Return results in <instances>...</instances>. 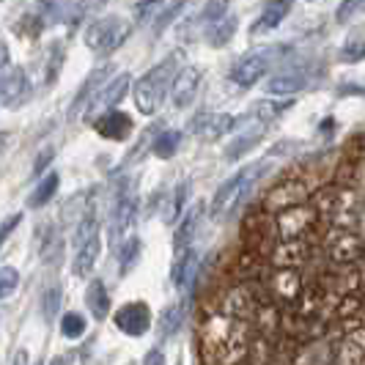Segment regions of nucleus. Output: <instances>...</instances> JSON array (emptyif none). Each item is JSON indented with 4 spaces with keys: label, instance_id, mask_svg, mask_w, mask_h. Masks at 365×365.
I'll use <instances>...</instances> for the list:
<instances>
[{
    "label": "nucleus",
    "instance_id": "bb28decb",
    "mask_svg": "<svg viewBox=\"0 0 365 365\" xmlns=\"http://www.w3.org/2000/svg\"><path fill=\"white\" fill-rule=\"evenodd\" d=\"M86 305H88V311L96 322H102V319H108L110 313V294L105 289V283L102 280H91V286H88V292H86Z\"/></svg>",
    "mask_w": 365,
    "mask_h": 365
},
{
    "label": "nucleus",
    "instance_id": "ddd939ff",
    "mask_svg": "<svg viewBox=\"0 0 365 365\" xmlns=\"http://www.w3.org/2000/svg\"><path fill=\"white\" fill-rule=\"evenodd\" d=\"M256 308H258V299L253 297L250 286L245 283V286H234V289H228V292L222 294L217 311L228 313V316H234V319H247V322H253Z\"/></svg>",
    "mask_w": 365,
    "mask_h": 365
},
{
    "label": "nucleus",
    "instance_id": "393cba45",
    "mask_svg": "<svg viewBox=\"0 0 365 365\" xmlns=\"http://www.w3.org/2000/svg\"><path fill=\"white\" fill-rule=\"evenodd\" d=\"M93 192H77V195H72L69 201L63 203V209H61V220H63V225H69V222H80V220L86 217V215H91L93 212Z\"/></svg>",
    "mask_w": 365,
    "mask_h": 365
},
{
    "label": "nucleus",
    "instance_id": "3c124183",
    "mask_svg": "<svg viewBox=\"0 0 365 365\" xmlns=\"http://www.w3.org/2000/svg\"><path fill=\"white\" fill-rule=\"evenodd\" d=\"M146 363H165L163 351H151V354L146 357Z\"/></svg>",
    "mask_w": 365,
    "mask_h": 365
},
{
    "label": "nucleus",
    "instance_id": "f257e3e1",
    "mask_svg": "<svg viewBox=\"0 0 365 365\" xmlns=\"http://www.w3.org/2000/svg\"><path fill=\"white\" fill-rule=\"evenodd\" d=\"M182 61H184V53L176 50V53L168 55L163 63H157L154 69H148L138 80V86H135V105H138V110L143 115H154L157 110L163 108L165 96L170 93V86H173V80L179 74Z\"/></svg>",
    "mask_w": 365,
    "mask_h": 365
},
{
    "label": "nucleus",
    "instance_id": "72a5a7b5",
    "mask_svg": "<svg viewBox=\"0 0 365 365\" xmlns=\"http://www.w3.org/2000/svg\"><path fill=\"white\" fill-rule=\"evenodd\" d=\"M338 319H365V294L346 292L338 302Z\"/></svg>",
    "mask_w": 365,
    "mask_h": 365
},
{
    "label": "nucleus",
    "instance_id": "603ef678",
    "mask_svg": "<svg viewBox=\"0 0 365 365\" xmlns=\"http://www.w3.org/2000/svg\"><path fill=\"white\" fill-rule=\"evenodd\" d=\"M110 0H88V9H102V6H108Z\"/></svg>",
    "mask_w": 365,
    "mask_h": 365
},
{
    "label": "nucleus",
    "instance_id": "4468645a",
    "mask_svg": "<svg viewBox=\"0 0 365 365\" xmlns=\"http://www.w3.org/2000/svg\"><path fill=\"white\" fill-rule=\"evenodd\" d=\"M28 77L19 66H6L0 72V102L6 108H19L28 99Z\"/></svg>",
    "mask_w": 365,
    "mask_h": 365
},
{
    "label": "nucleus",
    "instance_id": "6ab92c4d",
    "mask_svg": "<svg viewBox=\"0 0 365 365\" xmlns=\"http://www.w3.org/2000/svg\"><path fill=\"white\" fill-rule=\"evenodd\" d=\"M305 86H308V74L302 72V69H286V72L272 74L264 88L272 96H294V93L302 91Z\"/></svg>",
    "mask_w": 365,
    "mask_h": 365
},
{
    "label": "nucleus",
    "instance_id": "c9c22d12",
    "mask_svg": "<svg viewBox=\"0 0 365 365\" xmlns=\"http://www.w3.org/2000/svg\"><path fill=\"white\" fill-rule=\"evenodd\" d=\"M140 258V239L129 237L118 245V261H121V274H127Z\"/></svg>",
    "mask_w": 365,
    "mask_h": 365
},
{
    "label": "nucleus",
    "instance_id": "dca6fc26",
    "mask_svg": "<svg viewBox=\"0 0 365 365\" xmlns=\"http://www.w3.org/2000/svg\"><path fill=\"white\" fill-rule=\"evenodd\" d=\"M93 129L102 135V138H108V140H127L129 135H132V118H129L127 113H121V110H105L102 115H96L93 118Z\"/></svg>",
    "mask_w": 365,
    "mask_h": 365
},
{
    "label": "nucleus",
    "instance_id": "c03bdc74",
    "mask_svg": "<svg viewBox=\"0 0 365 365\" xmlns=\"http://www.w3.org/2000/svg\"><path fill=\"white\" fill-rule=\"evenodd\" d=\"M363 6H365V0H341V6H338V11H335V17H338V22H346V19L354 17Z\"/></svg>",
    "mask_w": 365,
    "mask_h": 365
},
{
    "label": "nucleus",
    "instance_id": "37998d69",
    "mask_svg": "<svg viewBox=\"0 0 365 365\" xmlns=\"http://www.w3.org/2000/svg\"><path fill=\"white\" fill-rule=\"evenodd\" d=\"M44 319H53L55 313H58V305H61V289L58 286H50L47 292H44Z\"/></svg>",
    "mask_w": 365,
    "mask_h": 365
},
{
    "label": "nucleus",
    "instance_id": "e433bc0d",
    "mask_svg": "<svg viewBox=\"0 0 365 365\" xmlns=\"http://www.w3.org/2000/svg\"><path fill=\"white\" fill-rule=\"evenodd\" d=\"M289 108H292V99H283V102H272V99H264V102H258L253 113H256L258 121L269 124V121H274L277 115H283V113H286Z\"/></svg>",
    "mask_w": 365,
    "mask_h": 365
},
{
    "label": "nucleus",
    "instance_id": "7ed1b4c3",
    "mask_svg": "<svg viewBox=\"0 0 365 365\" xmlns=\"http://www.w3.org/2000/svg\"><path fill=\"white\" fill-rule=\"evenodd\" d=\"M129 34H132V22L124 17L93 19L86 31V47L93 55H110L127 41Z\"/></svg>",
    "mask_w": 365,
    "mask_h": 365
},
{
    "label": "nucleus",
    "instance_id": "20e7f679",
    "mask_svg": "<svg viewBox=\"0 0 365 365\" xmlns=\"http://www.w3.org/2000/svg\"><path fill=\"white\" fill-rule=\"evenodd\" d=\"M286 53H289V47H267V50H256V53L245 55L237 66L231 69V80H234L237 86L250 88V86H256L258 80L269 72Z\"/></svg>",
    "mask_w": 365,
    "mask_h": 365
},
{
    "label": "nucleus",
    "instance_id": "0eeeda50",
    "mask_svg": "<svg viewBox=\"0 0 365 365\" xmlns=\"http://www.w3.org/2000/svg\"><path fill=\"white\" fill-rule=\"evenodd\" d=\"M316 209H313V203H299V206H292V209H283L277 220H274V225H277V239H305L308 237V231H311L313 225H316Z\"/></svg>",
    "mask_w": 365,
    "mask_h": 365
},
{
    "label": "nucleus",
    "instance_id": "864d4df0",
    "mask_svg": "<svg viewBox=\"0 0 365 365\" xmlns=\"http://www.w3.org/2000/svg\"><path fill=\"white\" fill-rule=\"evenodd\" d=\"M360 228H363V231H365V209H363V212H360Z\"/></svg>",
    "mask_w": 365,
    "mask_h": 365
},
{
    "label": "nucleus",
    "instance_id": "c85d7f7f",
    "mask_svg": "<svg viewBox=\"0 0 365 365\" xmlns=\"http://www.w3.org/2000/svg\"><path fill=\"white\" fill-rule=\"evenodd\" d=\"M332 360L335 363H346V365H360L365 363V349L363 344H357L351 335H346L344 341L332 344Z\"/></svg>",
    "mask_w": 365,
    "mask_h": 365
},
{
    "label": "nucleus",
    "instance_id": "6e6552de",
    "mask_svg": "<svg viewBox=\"0 0 365 365\" xmlns=\"http://www.w3.org/2000/svg\"><path fill=\"white\" fill-rule=\"evenodd\" d=\"M267 286L272 292L274 302L277 305H286V308H294L302 289H305L302 274L297 272V267H274L272 277H267Z\"/></svg>",
    "mask_w": 365,
    "mask_h": 365
},
{
    "label": "nucleus",
    "instance_id": "ea45409f",
    "mask_svg": "<svg viewBox=\"0 0 365 365\" xmlns=\"http://www.w3.org/2000/svg\"><path fill=\"white\" fill-rule=\"evenodd\" d=\"M19 286V272L14 267H0V299L11 297Z\"/></svg>",
    "mask_w": 365,
    "mask_h": 365
},
{
    "label": "nucleus",
    "instance_id": "09e8293b",
    "mask_svg": "<svg viewBox=\"0 0 365 365\" xmlns=\"http://www.w3.org/2000/svg\"><path fill=\"white\" fill-rule=\"evenodd\" d=\"M160 3H163V0H143V3H138V9H135V11H138V17L146 19V17H151V11H154Z\"/></svg>",
    "mask_w": 365,
    "mask_h": 365
},
{
    "label": "nucleus",
    "instance_id": "9d476101",
    "mask_svg": "<svg viewBox=\"0 0 365 365\" xmlns=\"http://www.w3.org/2000/svg\"><path fill=\"white\" fill-rule=\"evenodd\" d=\"M363 247H365L363 237H357L354 231L335 228V234L329 237V261L338 264V267H351L354 261H360Z\"/></svg>",
    "mask_w": 365,
    "mask_h": 365
},
{
    "label": "nucleus",
    "instance_id": "39448f33",
    "mask_svg": "<svg viewBox=\"0 0 365 365\" xmlns=\"http://www.w3.org/2000/svg\"><path fill=\"white\" fill-rule=\"evenodd\" d=\"M311 201V192L308 187L299 182L297 176H289V179H280L272 190L264 195V212L269 215H280L283 209H292V206H299V203Z\"/></svg>",
    "mask_w": 365,
    "mask_h": 365
},
{
    "label": "nucleus",
    "instance_id": "de8ad7c7",
    "mask_svg": "<svg viewBox=\"0 0 365 365\" xmlns=\"http://www.w3.org/2000/svg\"><path fill=\"white\" fill-rule=\"evenodd\" d=\"M19 222H22V215H11L6 222H0V247L6 245V239L14 234V228H17Z\"/></svg>",
    "mask_w": 365,
    "mask_h": 365
},
{
    "label": "nucleus",
    "instance_id": "f03ea898",
    "mask_svg": "<svg viewBox=\"0 0 365 365\" xmlns=\"http://www.w3.org/2000/svg\"><path fill=\"white\" fill-rule=\"evenodd\" d=\"M261 168H264V163L250 165V168H245V170L234 173L225 184H220V190L215 192V198H212V206H209V217L212 220L228 217V215L239 206V201L247 195V190L253 187V182L258 179V170H261Z\"/></svg>",
    "mask_w": 365,
    "mask_h": 365
},
{
    "label": "nucleus",
    "instance_id": "a19ab883",
    "mask_svg": "<svg viewBox=\"0 0 365 365\" xmlns=\"http://www.w3.org/2000/svg\"><path fill=\"white\" fill-rule=\"evenodd\" d=\"M225 14H228V0H209L206 9L201 11V22L212 25V22H217V19L225 17Z\"/></svg>",
    "mask_w": 365,
    "mask_h": 365
},
{
    "label": "nucleus",
    "instance_id": "58836bf2",
    "mask_svg": "<svg viewBox=\"0 0 365 365\" xmlns=\"http://www.w3.org/2000/svg\"><path fill=\"white\" fill-rule=\"evenodd\" d=\"M184 322V305L179 302V305H168L163 311V316H160V332L163 335H173L176 329L182 327Z\"/></svg>",
    "mask_w": 365,
    "mask_h": 365
},
{
    "label": "nucleus",
    "instance_id": "79ce46f5",
    "mask_svg": "<svg viewBox=\"0 0 365 365\" xmlns=\"http://www.w3.org/2000/svg\"><path fill=\"white\" fill-rule=\"evenodd\" d=\"M184 3H187V0H173V3H170V6L165 9L163 14L157 17V25H154V34H163L165 28H168V25L173 22V17H176V14H179V11L184 9Z\"/></svg>",
    "mask_w": 365,
    "mask_h": 365
},
{
    "label": "nucleus",
    "instance_id": "a18cd8bd",
    "mask_svg": "<svg viewBox=\"0 0 365 365\" xmlns=\"http://www.w3.org/2000/svg\"><path fill=\"white\" fill-rule=\"evenodd\" d=\"M55 157V146H41L36 154V160H34V176H38V173H44L47 170V165L53 163Z\"/></svg>",
    "mask_w": 365,
    "mask_h": 365
},
{
    "label": "nucleus",
    "instance_id": "f704fd0d",
    "mask_svg": "<svg viewBox=\"0 0 365 365\" xmlns=\"http://www.w3.org/2000/svg\"><path fill=\"white\" fill-rule=\"evenodd\" d=\"M58 184H61V176H58V173H50V176L38 184L36 190H34V195L28 198V206H31V209H41V206H47V203L53 201L55 192H58Z\"/></svg>",
    "mask_w": 365,
    "mask_h": 365
},
{
    "label": "nucleus",
    "instance_id": "9b49d317",
    "mask_svg": "<svg viewBox=\"0 0 365 365\" xmlns=\"http://www.w3.org/2000/svg\"><path fill=\"white\" fill-rule=\"evenodd\" d=\"M129 86H132V77L129 74H118L115 80H110V83H105L99 91H96V96H93L91 102H88V121H93L96 115H102L105 110H110V108H115L124 96H127V91H129Z\"/></svg>",
    "mask_w": 365,
    "mask_h": 365
},
{
    "label": "nucleus",
    "instance_id": "1a4fd4ad",
    "mask_svg": "<svg viewBox=\"0 0 365 365\" xmlns=\"http://www.w3.org/2000/svg\"><path fill=\"white\" fill-rule=\"evenodd\" d=\"M234 127H237V118L228 115V113H198V115L190 121L192 135L206 140V143H215L220 138H225Z\"/></svg>",
    "mask_w": 365,
    "mask_h": 365
},
{
    "label": "nucleus",
    "instance_id": "8fccbe9b",
    "mask_svg": "<svg viewBox=\"0 0 365 365\" xmlns=\"http://www.w3.org/2000/svg\"><path fill=\"white\" fill-rule=\"evenodd\" d=\"M6 66H11V55H9V47H6V41L0 36V72H3Z\"/></svg>",
    "mask_w": 365,
    "mask_h": 365
},
{
    "label": "nucleus",
    "instance_id": "5701e85b",
    "mask_svg": "<svg viewBox=\"0 0 365 365\" xmlns=\"http://www.w3.org/2000/svg\"><path fill=\"white\" fill-rule=\"evenodd\" d=\"M198 277V253L192 247H187L184 253H179V261L173 267V283L179 289H190Z\"/></svg>",
    "mask_w": 365,
    "mask_h": 365
},
{
    "label": "nucleus",
    "instance_id": "412c9836",
    "mask_svg": "<svg viewBox=\"0 0 365 365\" xmlns=\"http://www.w3.org/2000/svg\"><path fill=\"white\" fill-rule=\"evenodd\" d=\"M110 72H113V66H99V69H93V72L86 77V83H83V88L77 91L74 105H72V110H69V115H72V118L80 115V110L88 108V102H91L93 96H96V91L105 86V80L110 77Z\"/></svg>",
    "mask_w": 365,
    "mask_h": 365
},
{
    "label": "nucleus",
    "instance_id": "aec40b11",
    "mask_svg": "<svg viewBox=\"0 0 365 365\" xmlns=\"http://www.w3.org/2000/svg\"><path fill=\"white\" fill-rule=\"evenodd\" d=\"M201 217H203V203L190 206L182 215V222H179V228H176V234H173V250H176V256L184 253V250L192 245V237H195V231H198V225H201Z\"/></svg>",
    "mask_w": 365,
    "mask_h": 365
},
{
    "label": "nucleus",
    "instance_id": "c756f323",
    "mask_svg": "<svg viewBox=\"0 0 365 365\" xmlns=\"http://www.w3.org/2000/svg\"><path fill=\"white\" fill-rule=\"evenodd\" d=\"M234 34H237V17L234 14H225V17H220L217 22L209 25L206 38H209L212 47H222V44H228L234 38Z\"/></svg>",
    "mask_w": 365,
    "mask_h": 365
},
{
    "label": "nucleus",
    "instance_id": "4be33fe9",
    "mask_svg": "<svg viewBox=\"0 0 365 365\" xmlns=\"http://www.w3.org/2000/svg\"><path fill=\"white\" fill-rule=\"evenodd\" d=\"M264 121L258 124V127L247 129V132H242V135H237L234 140H231V146L225 148V163H237V160H242L247 151H253V148L261 143V138H264Z\"/></svg>",
    "mask_w": 365,
    "mask_h": 365
},
{
    "label": "nucleus",
    "instance_id": "f3484780",
    "mask_svg": "<svg viewBox=\"0 0 365 365\" xmlns=\"http://www.w3.org/2000/svg\"><path fill=\"white\" fill-rule=\"evenodd\" d=\"M308 258V239H277L269 253V264L274 267H299Z\"/></svg>",
    "mask_w": 365,
    "mask_h": 365
},
{
    "label": "nucleus",
    "instance_id": "f8f14e48",
    "mask_svg": "<svg viewBox=\"0 0 365 365\" xmlns=\"http://www.w3.org/2000/svg\"><path fill=\"white\" fill-rule=\"evenodd\" d=\"M115 327L121 329L124 335L132 338H140L146 335L151 327V311H148L146 302H127L115 311Z\"/></svg>",
    "mask_w": 365,
    "mask_h": 365
},
{
    "label": "nucleus",
    "instance_id": "4c0bfd02",
    "mask_svg": "<svg viewBox=\"0 0 365 365\" xmlns=\"http://www.w3.org/2000/svg\"><path fill=\"white\" fill-rule=\"evenodd\" d=\"M86 319L80 316V313H63V319H61V335L63 338H69V341H77V338H83L86 335Z\"/></svg>",
    "mask_w": 365,
    "mask_h": 365
},
{
    "label": "nucleus",
    "instance_id": "473e14b6",
    "mask_svg": "<svg viewBox=\"0 0 365 365\" xmlns=\"http://www.w3.org/2000/svg\"><path fill=\"white\" fill-rule=\"evenodd\" d=\"M187 192H190V184L182 182L170 195H168V201L163 206V220L165 222H176V220L182 217V209H184V201H187Z\"/></svg>",
    "mask_w": 365,
    "mask_h": 365
},
{
    "label": "nucleus",
    "instance_id": "b1692460",
    "mask_svg": "<svg viewBox=\"0 0 365 365\" xmlns=\"http://www.w3.org/2000/svg\"><path fill=\"white\" fill-rule=\"evenodd\" d=\"M99 250H102V242L99 237L88 239L86 245H80L77 247V256L72 261V272L77 277H88L93 272V264H96V258H99Z\"/></svg>",
    "mask_w": 365,
    "mask_h": 365
},
{
    "label": "nucleus",
    "instance_id": "a878e982",
    "mask_svg": "<svg viewBox=\"0 0 365 365\" xmlns=\"http://www.w3.org/2000/svg\"><path fill=\"white\" fill-rule=\"evenodd\" d=\"M365 176V157H357V154H346L344 163L338 165L335 170V182L341 187H354L360 184V179Z\"/></svg>",
    "mask_w": 365,
    "mask_h": 365
},
{
    "label": "nucleus",
    "instance_id": "a211bd4d",
    "mask_svg": "<svg viewBox=\"0 0 365 365\" xmlns=\"http://www.w3.org/2000/svg\"><path fill=\"white\" fill-rule=\"evenodd\" d=\"M289 14H292V0H269V3L264 6V11L258 14V19L253 22L250 34H253V36H264V34L274 31Z\"/></svg>",
    "mask_w": 365,
    "mask_h": 365
},
{
    "label": "nucleus",
    "instance_id": "2f4dec72",
    "mask_svg": "<svg viewBox=\"0 0 365 365\" xmlns=\"http://www.w3.org/2000/svg\"><path fill=\"white\" fill-rule=\"evenodd\" d=\"M179 146H182V132H179V129H165V132L157 135L151 151H154V157H160V160H170V157L179 151Z\"/></svg>",
    "mask_w": 365,
    "mask_h": 365
},
{
    "label": "nucleus",
    "instance_id": "423d86ee",
    "mask_svg": "<svg viewBox=\"0 0 365 365\" xmlns=\"http://www.w3.org/2000/svg\"><path fill=\"white\" fill-rule=\"evenodd\" d=\"M138 217V198H135V187L124 184L118 190V198L113 203V220H110V237H113V247H118L127 239L129 228L135 225Z\"/></svg>",
    "mask_w": 365,
    "mask_h": 365
},
{
    "label": "nucleus",
    "instance_id": "5fc2aeb1",
    "mask_svg": "<svg viewBox=\"0 0 365 365\" xmlns=\"http://www.w3.org/2000/svg\"><path fill=\"white\" fill-rule=\"evenodd\" d=\"M360 258H363V267H365V247H363V256H360Z\"/></svg>",
    "mask_w": 365,
    "mask_h": 365
},
{
    "label": "nucleus",
    "instance_id": "49530a36",
    "mask_svg": "<svg viewBox=\"0 0 365 365\" xmlns=\"http://www.w3.org/2000/svg\"><path fill=\"white\" fill-rule=\"evenodd\" d=\"M50 63L53 69H47V83H53L58 72H61V63H63V41H58L53 50H50Z\"/></svg>",
    "mask_w": 365,
    "mask_h": 365
},
{
    "label": "nucleus",
    "instance_id": "7c9ffc66",
    "mask_svg": "<svg viewBox=\"0 0 365 365\" xmlns=\"http://www.w3.org/2000/svg\"><path fill=\"white\" fill-rule=\"evenodd\" d=\"M338 198H341V184H335V187H322L319 192L311 195V203H313V209L319 212V217H329V215L335 212V206H338Z\"/></svg>",
    "mask_w": 365,
    "mask_h": 365
},
{
    "label": "nucleus",
    "instance_id": "2eb2a0df",
    "mask_svg": "<svg viewBox=\"0 0 365 365\" xmlns=\"http://www.w3.org/2000/svg\"><path fill=\"white\" fill-rule=\"evenodd\" d=\"M198 88H201V69L198 66H184L179 69L173 86H170V102L173 108H190L192 99L198 96Z\"/></svg>",
    "mask_w": 365,
    "mask_h": 365
},
{
    "label": "nucleus",
    "instance_id": "cd10ccee",
    "mask_svg": "<svg viewBox=\"0 0 365 365\" xmlns=\"http://www.w3.org/2000/svg\"><path fill=\"white\" fill-rule=\"evenodd\" d=\"M363 58H365V22L357 25V28H351L346 41L341 44V61L344 63H357Z\"/></svg>",
    "mask_w": 365,
    "mask_h": 365
}]
</instances>
